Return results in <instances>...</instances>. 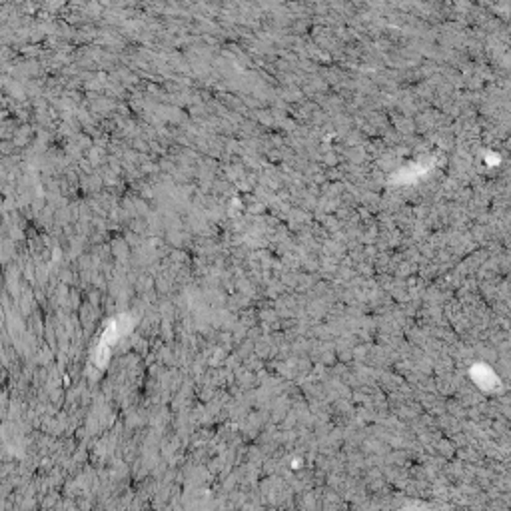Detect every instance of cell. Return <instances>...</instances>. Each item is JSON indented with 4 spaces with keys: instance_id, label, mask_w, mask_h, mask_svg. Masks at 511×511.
<instances>
[]
</instances>
